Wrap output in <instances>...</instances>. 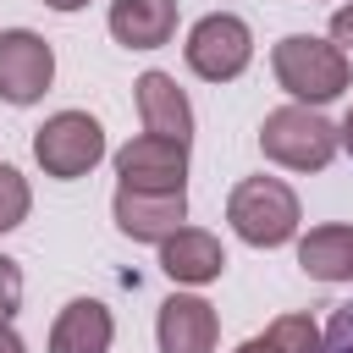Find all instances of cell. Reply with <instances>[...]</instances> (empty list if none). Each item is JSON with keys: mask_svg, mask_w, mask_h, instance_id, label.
I'll use <instances>...</instances> for the list:
<instances>
[{"mask_svg": "<svg viewBox=\"0 0 353 353\" xmlns=\"http://www.w3.org/2000/svg\"><path fill=\"white\" fill-rule=\"evenodd\" d=\"M270 72H276V83L292 94V105H309V110H320V105H331L336 94L353 88V61H347V50L331 44V39H314V33H287V39H276Z\"/></svg>", "mask_w": 353, "mask_h": 353, "instance_id": "obj_1", "label": "cell"}, {"mask_svg": "<svg viewBox=\"0 0 353 353\" xmlns=\"http://www.w3.org/2000/svg\"><path fill=\"white\" fill-rule=\"evenodd\" d=\"M259 149L281 171H325L342 149V132L309 105H281L259 121Z\"/></svg>", "mask_w": 353, "mask_h": 353, "instance_id": "obj_2", "label": "cell"}, {"mask_svg": "<svg viewBox=\"0 0 353 353\" xmlns=\"http://www.w3.org/2000/svg\"><path fill=\"white\" fill-rule=\"evenodd\" d=\"M226 221L248 248H281V243L298 237L303 210H298V193L281 176H243L226 199Z\"/></svg>", "mask_w": 353, "mask_h": 353, "instance_id": "obj_3", "label": "cell"}, {"mask_svg": "<svg viewBox=\"0 0 353 353\" xmlns=\"http://www.w3.org/2000/svg\"><path fill=\"white\" fill-rule=\"evenodd\" d=\"M182 61L193 77L204 83H232L248 72L254 61V28L237 17V11H210L188 28V44H182Z\"/></svg>", "mask_w": 353, "mask_h": 353, "instance_id": "obj_4", "label": "cell"}, {"mask_svg": "<svg viewBox=\"0 0 353 353\" xmlns=\"http://www.w3.org/2000/svg\"><path fill=\"white\" fill-rule=\"evenodd\" d=\"M33 160L44 176L55 182H77L105 160V127L88 110H55L39 132H33Z\"/></svg>", "mask_w": 353, "mask_h": 353, "instance_id": "obj_5", "label": "cell"}, {"mask_svg": "<svg viewBox=\"0 0 353 353\" xmlns=\"http://www.w3.org/2000/svg\"><path fill=\"white\" fill-rule=\"evenodd\" d=\"M116 188H132V193H188V143H176V138H154V132H143V138H132V143H121L116 154Z\"/></svg>", "mask_w": 353, "mask_h": 353, "instance_id": "obj_6", "label": "cell"}, {"mask_svg": "<svg viewBox=\"0 0 353 353\" xmlns=\"http://www.w3.org/2000/svg\"><path fill=\"white\" fill-rule=\"evenodd\" d=\"M55 83V50L33 28H6L0 33V99L6 105H33Z\"/></svg>", "mask_w": 353, "mask_h": 353, "instance_id": "obj_7", "label": "cell"}, {"mask_svg": "<svg viewBox=\"0 0 353 353\" xmlns=\"http://www.w3.org/2000/svg\"><path fill=\"white\" fill-rule=\"evenodd\" d=\"M110 215H116L121 237H132V243H165L188 221V193H132V188H116Z\"/></svg>", "mask_w": 353, "mask_h": 353, "instance_id": "obj_8", "label": "cell"}, {"mask_svg": "<svg viewBox=\"0 0 353 353\" xmlns=\"http://www.w3.org/2000/svg\"><path fill=\"white\" fill-rule=\"evenodd\" d=\"M215 336H221V320L199 292H171L160 303V320H154L160 353H215Z\"/></svg>", "mask_w": 353, "mask_h": 353, "instance_id": "obj_9", "label": "cell"}, {"mask_svg": "<svg viewBox=\"0 0 353 353\" xmlns=\"http://www.w3.org/2000/svg\"><path fill=\"white\" fill-rule=\"evenodd\" d=\"M160 270H165L176 287H210V281H221V270H226V248H221L215 232L182 226V232H171V237L160 243Z\"/></svg>", "mask_w": 353, "mask_h": 353, "instance_id": "obj_10", "label": "cell"}, {"mask_svg": "<svg viewBox=\"0 0 353 353\" xmlns=\"http://www.w3.org/2000/svg\"><path fill=\"white\" fill-rule=\"evenodd\" d=\"M132 88H138L143 132H154V138H176V143L193 138V105H188V94L176 88L171 72H143Z\"/></svg>", "mask_w": 353, "mask_h": 353, "instance_id": "obj_11", "label": "cell"}, {"mask_svg": "<svg viewBox=\"0 0 353 353\" xmlns=\"http://www.w3.org/2000/svg\"><path fill=\"white\" fill-rule=\"evenodd\" d=\"M110 39L127 50H160L176 33V0H110Z\"/></svg>", "mask_w": 353, "mask_h": 353, "instance_id": "obj_12", "label": "cell"}, {"mask_svg": "<svg viewBox=\"0 0 353 353\" xmlns=\"http://www.w3.org/2000/svg\"><path fill=\"white\" fill-rule=\"evenodd\" d=\"M116 320L99 298H72L50 325V353H110Z\"/></svg>", "mask_w": 353, "mask_h": 353, "instance_id": "obj_13", "label": "cell"}, {"mask_svg": "<svg viewBox=\"0 0 353 353\" xmlns=\"http://www.w3.org/2000/svg\"><path fill=\"white\" fill-rule=\"evenodd\" d=\"M298 265L314 281H353V226L347 221L309 226L298 237Z\"/></svg>", "mask_w": 353, "mask_h": 353, "instance_id": "obj_14", "label": "cell"}, {"mask_svg": "<svg viewBox=\"0 0 353 353\" xmlns=\"http://www.w3.org/2000/svg\"><path fill=\"white\" fill-rule=\"evenodd\" d=\"M265 336H270L281 353H320V342H325V331H320L309 314H276V320L265 325Z\"/></svg>", "mask_w": 353, "mask_h": 353, "instance_id": "obj_15", "label": "cell"}, {"mask_svg": "<svg viewBox=\"0 0 353 353\" xmlns=\"http://www.w3.org/2000/svg\"><path fill=\"white\" fill-rule=\"evenodd\" d=\"M28 210H33V188H28V176H22L17 165L0 160V237L17 232V226L28 221Z\"/></svg>", "mask_w": 353, "mask_h": 353, "instance_id": "obj_16", "label": "cell"}, {"mask_svg": "<svg viewBox=\"0 0 353 353\" xmlns=\"http://www.w3.org/2000/svg\"><path fill=\"white\" fill-rule=\"evenodd\" d=\"M17 309H22V265L11 254H0V325H11Z\"/></svg>", "mask_w": 353, "mask_h": 353, "instance_id": "obj_17", "label": "cell"}, {"mask_svg": "<svg viewBox=\"0 0 353 353\" xmlns=\"http://www.w3.org/2000/svg\"><path fill=\"white\" fill-rule=\"evenodd\" d=\"M320 353H353V303H336V309H331Z\"/></svg>", "mask_w": 353, "mask_h": 353, "instance_id": "obj_18", "label": "cell"}, {"mask_svg": "<svg viewBox=\"0 0 353 353\" xmlns=\"http://www.w3.org/2000/svg\"><path fill=\"white\" fill-rule=\"evenodd\" d=\"M331 44L353 50V0H342V6L331 11Z\"/></svg>", "mask_w": 353, "mask_h": 353, "instance_id": "obj_19", "label": "cell"}, {"mask_svg": "<svg viewBox=\"0 0 353 353\" xmlns=\"http://www.w3.org/2000/svg\"><path fill=\"white\" fill-rule=\"evenodd\" d=\"M232 353H281V347H276V342H270V336L259 331V336H248V342H237Z\"/></svg>", "mask_w": 353, "mask_h": 353, "instance_id": "obj_20", "label": "cell"}, {"mask_svg": "<svg viewBox=\"0 0 353 353\" xmlns=\"http://www.w3.org/2000/svg\"><path fill=\"white\" fill-rule=\"evenodd\" d=\"M0 353H28V342H22L11 325H0Z\"/></svg>", "mask_w": 353, "mask_h": 353, "instance_id": "obj_21", "label": "cell"}, {"mask_svg": "<svg viewBox=\"0 0 353 353\" xmlns=\"http://www.w3.org/2000/svg\"><path fill=\"white\" fill-rule=\"evenodd\" d=\"M336 132H342V149H347V154H353V110H347V116H342V127H336Z\"/></svg>", "mask_w": 353, "mask_h": 353, "instance_id": "obj_22", "label": "cell"}, {"mask_svg": "<svg viewBox=\"0 0 353 353\" xmlns=\"http://www.w3.org/2000/svg\"><path fill=\"white\" fill-rule=\"evenodd\" d=\"M44 6H50V11H83L88 0H44Z\"/></svg>", "mask_w": 353, "mask_h": 353, "instance_id": "obj_23", "label": "cell"}]
</instances>
